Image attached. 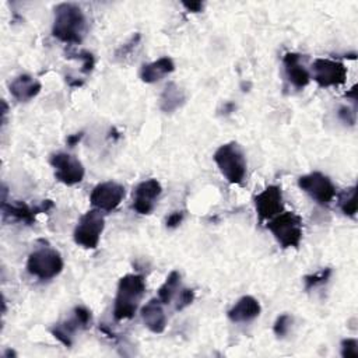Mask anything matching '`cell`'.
<instances>
[{
	"mask_svg": "<svg viewBox=\"0 0 358 358\" xmlns=\"http://www.w3.org/2000/svg\"><path fill=\"white\" fill-rule=\"evenodd\" d=\"M52 34L64 43H80L87 34V18L81 7L74 3L57 4L55 7Z\"/></svg>",
	"mask_w": 358,
	"mask_h": 358,
	"instance_id": "cell-1",
	"label": "cell"
},
{
	"mask_svg": "<svg viewBox=\"0 0 358 358\" xmlns=\"http://www.w3.org/2000/svg\"><path fill=\"white\" fill-rule=\"evenodd\" d=\"M145 294V280L141 274H126L119 280L113 316L116 320L131 319L137 312L140 302Z\"/></svg>",
	"mask_w": 358,
	"mask_h": 358,
	"instance_id": "cell-2",
	"label": "cell"
},
{
	"mask_svg": "<svg viewBox=\"0 0 358 358\" xmlns=\"http://www.w3.org/2000/svg\"><path fill=\"white\" fill-rule=\"evenodd\" d=\"M214 162L217 164L222 176L232 185H241L246 176V158L241 145L235 141L225 143L220 145L214 155Z\"/></svg>",
	"mask_w": 358,
	"mask_h": 358,
	"instance_id": "cell-3",
	"label": "cell"
},
{
	"mask_svg": "<svg viewBox=\"0 0 358 358\" xmlns=\"http://www.w3.org/2000/svg\"><path fill=\"white\" fill-rule=\"evenodd\" d=\"M266 227L284 249L298 248L302 241V218L292 211L275 215Z\"/></svg>",
	"mask_w": 358,
	"mask_h": 358,
	"instance_id": "cell-4",
	"label": "cell"
},
{
	"mask_svg": "<svg viewBox=\"0 0 358 358\" xmlns=\"http://www.w3.org/2000/svg\"><path fill=\"white\" fill-rule=\"evenodd\" d=\"M27 270L39 280L55 278L63 270L62 255L49 246L38 248L28 256Z\"/></svg>",
	"mask_w": 358,
	"mask_h": 358,
	"instance_id": "cell-5",
	"label": "cell"
},
{
	"mask_svg": "<svg viewBox=\"0 0 358 358\" xmlns=\"http://www.w3.org/2000/svg\"><path fill=\"white\" fill-rule=\"evenodd\" d=\"M105 228V218L98 208L88 210L83 214L74 228V242L85 249H95L99 243L101 235Z\"/></svg>",
	"mask_w": 358,
	"mask_h": 358,
	"instance_id": "cell-6",
	"label": "cell"
},
{
	"mask_svg": "<svg viewBox=\"0 0 358 358\" xmlns=\"http://www.w3.org/2000/svg\"><path fill=\"white\" fill-rule=\"evenodd\" d=\"M92 315L91 310L85 306H76L71 312V316L53 324L50 333L55 338H57L63 345L70 347L74 341L76 333L80 330H85L91 326Z\"/></svg>",
	"mask_w": 358,
	"mask_h": 358,
	"instance_id": "cell-7",
	"label": "cell"
},
{
	"mask_svg": "<svg viewBox=\"0 0 358 358\" xmlns=\"http://www.w3.org/2000/svg\"><path fill=\"white\" fill-rule=\"evenodd\" d=\"M298 186L317 204L326 206L336 196V186L331 179L322 172H310L299 176Z\"/></svg>",
	"mask_w": 358,
	"mask_h": 358,
	"instance_id": "cell-8",
	"label": "cell"
},
{
	"mask_svg": "<svg viewBox=\"0 0 358 358\" xmlns=\"http://www.w3.org/2000/svg\"><path fill=\"white\" fill-rule=\"evenodd\" d=\"M312 76L319 87H338L347 80V67L338 60L319 57L312 63Z\"/></svg>",
	"mask_w": 358,
	"mask_h": 358,
	"instance_id": "cell-9",
	"label": "cell"
},
{
	"mask_svg": "<svg viewBox=\"0 0 358 358\" xmlns=\"http://www.w3.org/2000/svg\"><path fill=\"white\" fill-rule=\"evenodd\" d=\"M50 165L55 169V178L67 186L77 185L84 179L85 169L80 159L71 154H53L50 157Z\"/></svg>",
	"mask_w": 358,
	"mask_h": 358,
	"instance_id": "cell-10",
	"label": "cell"
},
{
	"mask_svg": "<svg viewBox=\"0 0 358 358\" xmlns=\"http://www.w3.org/2000/svg\"><path fill=\"white\" fill-rule=\"evenodd\" d=\"M124 196H126L124 186H122L117 182L108 180V182L98 183L92 189L90 201L95 208L101 211H112L123 201Z\"/></svg>",
	"mask_w": 358,
	"mask_h": 358,
	"instance_id": "cell-11",
	"label": "cell"
},
{
	"mask_svg": "<svg viewBox=\"0 0 358 358\" xmlns=\"http://www.w3.org/2000/svg\"><path fill=\"white\" fill-rule=\"evenodd\" d=\"M255 208L259 215L260 222L268 221L275 215L281 214L284 210L282 192L280 186L270 185L259 194L255 196Z\"/></svg>",
	"mask_w": 358,
	"mask_h": 358,
	"instance_id": "cell-12",
	"label": "cell"
},
{
	"mask_svg": "<svg viewBox=\"0 0 358 358\" xmlns=\"http://www.w3.org/2000/svg\"><path fill=\"white\" fill-rule=\"evenodd\" d=\"M162 186L157 179H147L140 182L133 190L131 207L136 213L147 215L154 210L155 200L159 197Z\"/></svg>",
	"mask_w": 358,
	"mask_h": 358,
	"instance_id": "cell-13",
	"label": "cell"
},
{
	"mask_svg": "<svg viewBox=\"0 0 358 358\" xmlns=\"http://www.w3.org/2000/svg\"><path fill=\"white\" fill-rule=\"evenodd\" d=\"M53 207V203L50 200H45L41 206L32 208L24 201H14V203H7L6 199H3L1 203V210L4 218H13L15 221H22L27 224H32L35 221V215L39 213H45L49 208Z\"/></svg>",
	"mask_w": 358,
	"mask_h": 358,
	"instance_id": "cell-14",
	"label": "cell"
},
{
	"mask_svg": "<svg viewBox=\"0 0 358 358\" xmlns=\"http://www.w3.org/2000/svg\"><path fill=\"white\" fill-rule=\"evenodd\" d=\"M282 64H284L285 76L292 87H295L296 90H302L309 84L310 73L308 71L305 64L301 63L299 53H294V52L285 53L282 57Z\"/></svg>",
	"mask_w": 358,
	"mask_h": 358,
	"instance_id": "cell-15",
	"label": "cell"
},
{
	"mask_svg": "<svg viewBox=\"0 0 358 358\" xmlns=\"http://www.w3.org/2000/svg\"><path fill=\"white\" fill-rule=\"evenodd\" d=\"M262 312L259 301L252 295H245L239 298L232 308L228 310V317L234 323H246L256 319Z\"/></svg>",
	"mask_w": 358,
	"mask_h": 358,
	"instance_id": "cell-16",
	"label": "cell"
},
{
	"mask_svg": "<svg viewBox=\"0 0 358 358\" xmlns=\"http://www.w3.org/2000/svg\"><path fill=\"white\" fill-rule=\"evenodd\" d=\"M158 298L150 299L140 310L145 327L152 333H162L166 327V315Z\"/></svg>",
	"mask_w": 358,
	"mask_h": 358,
	"instance_id": "cell-17",
	"label": "cell"
},
{
	"mask_svg": "<svg viewBox=\"0 0 358 358\" xmlns=\"http://www.w3.org/2000/svg\"><path fill=\"white\" fill-rule=\"evenodd\" d=\"M10 94L18 102H28L41 92V83L29 74H20L10 83Z\"/></svg>",
	"mask_w": 358,
	"mask_h": 358,
	"instance_id": "cell-18",
	"label": "cell"
},
{
	"mask_svg": "<svg viewBox=\"0 0 358 358\" xmlns=\"http://www.w3.org/2000/svg\"><path fill=\"white\" fill-rule=\"evenodd\" d=\"M173 70H175L173 60L168 56H164L155 62L144 64L140 70V78L147 84H152L162 80L165 76L171 74Z\"/></svg>",
	"mask_w": 358,
	"mask_h": 358,
	"instance_id": "cell-19",
	"label": "cell"
},
{
	"mask_svg": "<svg viewBox=\"0 0 358 358\" xmlns=\"http://www.w3.org/2000/svg\"><path fill=\"white\" fill-rule=\"evenodd\" d=\"M186 101V92L176 83H169L161 96H159V108L165 113H172L179 109Z\"/></svg>",
	"mask_w": 358,
	"mask_h": 358,
	"instance_id": "cell-20",
	"label": "cell"
},
{
	"mask_svg": "<svg viewBox=\"0 0 358 358\" xmlns=\"http://www.w3.org/2000/svg\"><path fill=\"white\" fill-rule=\"evenodd\" d=\"M180 291V274L179 271L173 270L168 274L164 284L158 288V299L168 305L172 302V299L176 296V294Z\"/></svg>",
	"mask_w": 358,
	"mask_h": 358,
	"instance_id": "cell-21",
	"label": "cell"
},
{
	"mask_svg": "<svg viewBox=\"0 0 358 358\" xmlns=\"http://www.w3.org/2000/svg\"><path fill=\"white\" fill-rule=\"evenodd\" d=\"M355 194H357V187L351 186V187H347L345 190H343L341 194L338 196L340 210L348 217H355V214H357Z\"/></svg>",
	"mask_w": 358,
	"mask_h": 358,
	"instance_id": "cell-22",
	"label": "cell"
},
{
	"mask_svg": "<svg viewBox=\"0 0 358 358\" xmlns=\"http://www.w3.org/2000/svg\"><path fill=\"white\" fill-rule=\"evenodd\" d=\"M330 277H331V268L330 267H324V268H320L316 273L308 274V275L303 277L305 289L310 291V289H315L317 287H322L330 280Z\"/></svg>",
	"mask_w": 358,
	"mask_h": 358,
	"instance_id": "cell-23",
	"label": "cell"
},
{
	"mask_svg": "<svg viewBox=\"0 0 358 358\" xmlns=\"http://www.w3.org/2000/svg\"><path fill=\"white\" fill-rule=\"evenodd\" d=\"M292 316L288 315V313H282L280 315L275 322H274V326H273V331L274 334L278 337V338H282L285 337L289 330H291V326H292Z\"/></svg>",
	"mask_w": 358,
	"mask_h": 358,
	"instance_id": "cell-24",
	"label": "cell"
},
{
	"mask_svg": "<svg viewBox=\"0 0 358 358\" xmlns=\"http://www.w3.org/2000/svg\"><path fill=\"white\" fill-rule=\"evenodd\" d=\"M341 357L358 358V340L357 338H344L341 341Z\"/></svg>",
	"mask_w": 358,
	"mask_h": 358,
	"instance_id": "cell-25",
	"label": "cell"
},
{
	"mask_svg": "<svg viewBox=\"0 0 358 358\" xmlns=\"http://www.w3.org/2000/svg\"><path fill=\"white\" fill-rule=\"evenodd\" d=\"M176 310H182L194 301V291L190 288H180L176 296Z\"/></svg>",
	"mask_w": 358,
	"mask_h": 358,
	"instance_id": "cell-26",
	"label": "cell"
},
{
	"mask_svg": "<svg viewBox=\"0 0 358 358\" xmlns=\"http://www.w3.org/2000/svg\"><path fill=\"white\" fill-rule=\"evenodd\" d=\"M77 59L81 60V71L83 73H91L95 66V59L91 52L88 50H80L77 53Z\"/></svg>",
	"mask_w": 358,
	"mask_h": 358,
	"instance_id": "cell-27",
	"label": "cell"
},
{
	"mask_svg": "<svg viewBox=\"0 0 358 358\" xmlns=\"http://www.w3.org/2000/svg\"><path fill=\"white\" fill-rule=\"evenodd\" d=\"M140 39H141V35H140V34H134V35L130 38V41H129L127 43H124V45L116 52V57L126 59V57H127V53H133V49H136V46H138Z\"/></svg>",
	"mask_w": 358,
	"mask_h": 358,
	"instance_id": "cell-28",
	"label": "cell"
},
{
	"mask_svg": "<svg viewBox=\"0 0 358 358\" xmlns=\"http://www.w3.org/2000/svg\"><path fill=\"white\" fill-rule=\"evenodd\" d=\"M338 117L344 122V123H348V124H354L355 123V112L354 109L348 108V106H341L338 109Z\"/></svg>",
	"mask_w": 358,
	"mask_h": 358,
	"instance_id": "cell-29",
	"label": "cell"
},
{
	"mask_svg": "<svg viewBox=\"0 0 358 358\" xmlns=\"http://www.w3.org/2000/svg\"><path fill=\"white\" fill-rule=\"evenodd\" d=\"M185 218V213L183 211H175L172 213L168 218H166V227L168 228H176Z\"/></svg>",
	"mask_w": 358,
	"mask_h": 358,
	"instance_id": "cell-30",
	"label": "cell"
},
{
	"mask_svg": "<svg viewBox=\"0 0 358 358\" xmlns=\"http://www.w3.org/2000/svg\"><path fill=\"white\" fill-rule=\"evenodd\" d=\"M183 4V7H186V10H189V11H192V13H200L201 10H203V3L201 1H183L182 3Z\"/></svg>",
	"mask_w": 358,
	"mask_h": 358,
	"instance_id": "cell-31",
	"label": "cell"
},
{
	"mask_svg": "<svg viewBox=\"0 0 358 358\" xmlns=\"http://www.w3.org/2000/svg\"><path fill=\"white\" fill-rule=\"evenodd\" d=\"M81 138H83V131L74 133V134H70V136L66 138V143H67L69 147H74Z\"/></svg>",
	"mask_w": 358,
	"mask_h": 358,
	"instance_id": "cell-32",
	"label": "cell"
}]
</instances>
